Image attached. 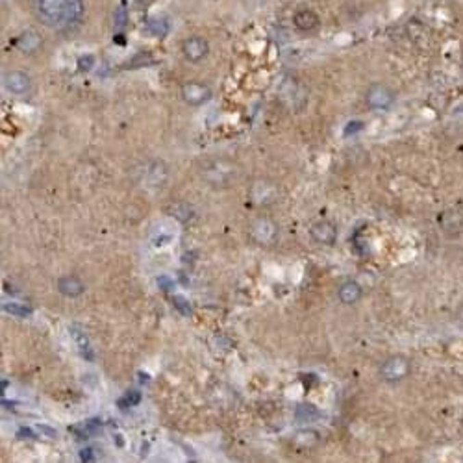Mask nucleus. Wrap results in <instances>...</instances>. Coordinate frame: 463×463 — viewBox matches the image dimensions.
<instances>
[{
  "mask_svg": "<svg viewBox=\"0 0 463 463\" xmlns=\"http://www.w3.org/2000/svg\"><path fill=\"white\" fill-rule=\"evenodd\" d=\"M58 289L62 291L63 295H67V297H78V295L84 293V284L76 278V276H65L62 278L60 282H58Z\"/></svg>",
  "mask_w": 463,
  "mask_h": 463,
  "instance_id": "14",
  "label": "nucleus"
},
{
  "mask_svg": "<svg viewBox=\"0 0 463 463\" xmlns=\"http://www.w3.org/2000/svg\"><path fill=\"white\" fill-rule=\"evenodd\" d=\"M251 234L258 243L269 245L273 243L276 238V226L275 223L269 219H258L254 221V225L251 226Z\"/></svg>",
  "mask_w": 463,
  "mask_h": 463,
  "instance_id": "10",
  "label": "nucleus"
},
{
  "mask_svg": "<svg viewBox=\"0 0 463 463\" xmlns=\"http://www.w3.org/2000/svg\"><path fill=\"white\" fill-rule=\"evenodd\" d=\"M4 312L13 313V315H19V317H28V315H30V308L23 306V304H17V302H12V304H4Z\"/></svg>",
  "mask_w": 463,
  "mask_h": 463,
  "instance_id": "18",
  "label": "nucleus"
},
{
  "mask_svg": "<svg viewBox=\"0 0 463 463\" xmlns=\"http://www.w3.org/2000/svg\"><path fill=\"white\" fill-rule=\"evenodd\" d=\"M43 43V39L39 36L38 32H23L19 38L15 39V47L19 49V51L26 52V54H32V52L39 51V47Z\"/></svg>",
  "mask_w": 463,
  "mask_h": 463,
  "instance_id": "12",
  "label": "nucleus"
},
{
  "mask_svg": "<svg viewBox=\"0 0 463 463\" xmlns=\"http://www.w3.org/2000/svg\"><path fill=\"white\" fill-rule=\"evenodd\" d=\"M145 30L152 34V36H165L167 30H169V23L165 17H152V19L147 21V25H145Z\"/></svg>",
  "mask_w": 463,
  "mask_h": 463,
  "instance_id": "16",
  "label": "nucleus"
},
{
  "mask_svg": "<svg viewBox=\"0 0 463 463\" xmlns=\"http://www.w3.org/2000/svg\"><path fill=\"white\" fill-rule=\"evenodd\" d=\"M208 52H210V45L206 39L199 38V36H191L182 43V54L188 62H202L208 56Z\"/></svg>",
  "mask_w": 463,
  "mask_h": 463,
  "instance_id": "6",
  "label": "nucleus"
},
{
  "mask_svg": "<svg viewBox=\"0 0 463 463\" xmlns=\"http://www.w3.org/2000/svg\"><path fill=\"white\" fill-rule=\"evenodd\" d=\"M293 25L299 32H315L321 26V19L313 10H299L293 15Z\"/></svg>",
  "mask_w": 463,
  "mask_h": 463,
  "instance_id": "11",
  "label": "nucleus"
},
{
  "mask_svg": "<svg viewBox=\"0 0 463 463\" xmlns=\"http://www.w3.org/2000/svg\"><path fill=\"white\" fill-rule=\"evenodd\" d=\"M113 21H115V26H117L119 30H123V28H125L126 23H128V12H126L125 6H119L117 10H115Z\"/></svg>",
  "mask_w": 463,
  "mask_h": 463,
  "instance_id": "20",
  "label": "nucleus"
},
{
  "mask_svg": "<svg viewBox=\"0 0 463 463\" xmlns=\"http://www.w3.org/2000/svg\"><path fill=\"white\" fill-rule=\"evenodd\" d=\"M410 373V362L402 356H393L386 360L380 367V375L386 382H401Z\"/></svg>",
  "mask_w": 463,
  "mask_h": 463,
  "instance_id": "5",
  "label": "nucleus"
},
{
  "mask_svg": "<svg viewBox=\"0 0 463 463\" xmlns=\"http://www.w3.org/2000/svg\"><path fill=\"white\" fill-rule=\"evenodd\" d=\"M175 306L180 310L182 315H189V313H191V306H189L188 302H186V299H182V297H176Z\"/></svg>",
  "mask_w": 463,
  "mask_h": 463,
  "instance_id": "23",
  "label": "nucleus"
},
{
  "mask_svg": "<svg viewBox=\"0 0 463 463\" xmlns=\"http://www.w3.org/2000/svg\"><path fill=\"white\" fill-rule=\"evenodd\" d=\"M312 238L321 245H334L338 239V228L330 221H319L312 226Z\"/></svg>",
  "mask_w": 463,
  "mask_h": 463,
  "instance_id": "9",
  "label": "nucleus"
},
{
  "mask_svg": "<svg viewBox=\"0 0 463 463\" xmlns=\"http://www.w3.org/2000/svg\"><path fill=\"white\" fill-rule=\"evenodd\" d=\"M4 88H6L8 93L25 95L32 88L30 76L23 73V71H12V73H8L4 76Z\"/></svg>",
  "mask_w": 463,
  "mask_h": 463,
  "instance_id": "8",
  "label": "nucleus"
},
{
  "mask_svg": "<svg viewBox=\"0 0 463 463\" xmlns=\"http://www.w3.org/2000/svg\"><path fill=\"white\" fill-rule=\"evenodd\" d=\"M395 101H397V97H395L393 89L388 88L386 84H373L365 93L367 106L375 112H388L393 108Z\"/></svg>",
  "mask_w": 463,
  "mask_h": 463,
  "instance_id": "3",
  "label": "nucleus"
},
{
  "mask_svg": "<svg viewBox=\"0 0 463 463\" xmlns=\"http://www.w3.org/2000/svg\"><path fill=\"white\" fill-rule=\"evenodd\" d=\"M141 401V395L139 391H130V393H126V397L121 401V406H136Z\"/></svg>",
  "mask_w": 463,
  "mask_h": 463,
  "instance_id": "21",
  "label": "nucleus"
},
{
  "mask_svg": "<svg viewBox=\"0 0 463 463\" xmlns=\"http://www.w3.org/2000/svg\"><path fill=\"white\" fill-rule=\"evenodd\" d=\"M76 65H78V71H80V73H89V71L93 69L95 56L93 54H82V56L78 58Z\"/></svg>",
  "mask_w": 463,
  "mask_h": 463,
  "instance_id": "17",
  "label": "nucleus"
},
{
  "mask_svg": "<svg viewBox=\"0 0 463 463\" xmlns=\"http://www.w3.org/2000/svg\"><path fill=\"white\" fill-rule=\"evenodd\" d=\"M360 130H363L362 121H352V123H349L347 128H345V136H352V134H358Z\"/></svg>",
  "mask_w": 463,
  "mask_h": 463,
  "instance_id": "22",
  "label": "nucleus"
},
{
  "mask_svg": "<svg viewBox=\"0 0 463 463\" xmlns=\"http://www.w3.org/2000/svg\"><path fill=\"white\" fill-rule=\"evenodd\" d=\"M319 415V412L315 410L313 406H308V404H302V406H299V410H297V417L301 421H313V417H317Z\"/></svg>",
  "mask_w": 463,
  "mask_h": 463,
  "instance_id": "19",
  "label": "nucleus"
},
{
  "mask_svg": "<svg viewBox=\"0 0 463 463\" xmlns=\"http://www.w3.org/2000/svg\"><path fill=\"white\" fill-rule=\"evenodd\" d=\"M38 19L49 28H71L84 17L82 0H32Z\"/></svg>",
  "mask_w": 463,
  "mask_h": 463,
  "instance_id": "1",
  "label": "nucleus"
},
{
  "mask_svg": "<svg viewBox=\"0 0 463 463\" xmlns=\"http://www.w3.org/2000/svg\"><path fill=\"white\" fill-rule=\"evenodd\" d=\"M338 297L343 304H354V302H358L362 299V286L358 282H354V280H349V282L341 284L338 289Z\"/></svg>",
  "mask_w": 463,
  "mask_h": 463,
  "instance_id": "13",
  "label": "nucleus"
},
{
  "mask_svg": "<svg viewBox=\"0 0 463 463\" xmlns=\"http://www.w3.org/2000/svg\"><path fill=\"white\" fill-rule=\"evenodd\" d=\"M238 175V169L232 162H226V160H215V162H210L202 169V178L212 184V186H228L234 178Z\"/></svg>",
  "mask_w": 463,
  "mask_h": 463,
  "instance_id": "2",
  "label": "nucleus"
},
{
  "mask_svg": "<svg viewBox=\"0 0 463 463\" xmlns=\"http://www.w3.org/2000/svg\"><path fill=\"white\" fill-rule=\"evenodd\" d=\"M439 226L449 238H456L463 232V213L458 210H447L439 215Z\"/></svg>",
  "mask_w": 463,
  "mask_h": 463,
  "instance_id": "7",
  "label": "nucleus"
},
{
  "mask_svg": "<svg viewBox=\"0 0 463 463\" xmlns=\"http://www.w3.org/2000/svg\"><path fill=\"white\" fill-rule=\"evenodd\" d=\"M182 99L191 106H202L212 99V89L204 82H186L182 86Z\"/></svg>",
  "mask_w": 463,
  "mask_h": 463,
  "instance_id": "4",
  "label": "nucleus"
},
{
  "mask_svg": "<svg viewBox=\"0 0 463 463\" xmlns=\"http://www.w3.org/2000/svg\"><path fill=\"white\" fill-rule=\"evenodd\" d=\"M71 336H73L76 343H78V349H80L82 356L86 358V360H89V362H93V351H91V347H89L88 336L82 332L78 326H73V328H71Z\"/></svg>",
  "mask_w": 463,
  "mask_h": 463,
  "instance_id": "15",
  "label": "nucleus"
}]
</instances>
